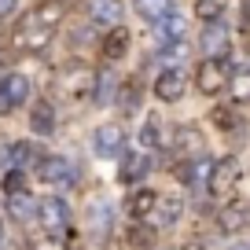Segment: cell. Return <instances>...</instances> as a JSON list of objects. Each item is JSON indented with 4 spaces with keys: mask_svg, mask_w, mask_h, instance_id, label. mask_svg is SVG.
I'll list each match as a JSON object with an SVG mask.
<instances>
[{
    "mask_svg": "<svg viewBox=\"0 0 250 250\" xmlns=\"http://www.w3.org/2000/svg\"><path fill=\"white\" fill-rule=\"evenodd\" d=\"M114 96H118V107L122 110H136L140 107V85H136V81L122 85V92H114Z\"/></svg>",
    "mask_w": 250,
    "mask_h": 250,
    "instance_id": "cb8c5ba5",
    "label": "cell"
},
{
    "mask_svg": "<svg viewBox=\"0 0 250 250\" xmlns=\"http://www.w3.org/2000/svg\"><path fill=\"white\" fill-rule=\"evenodd\" d=\"M129 243H133L136 250H151V247H155V228H147V225H136L133 232H129Z\"/></svg>",
    "mask_w": 250,
    "mask_h": 250,
    "instance_id": "4316f807",
    "label": "cell"
},
{
    "mask_svg": "<svg viewBox=\"0 0 250 250\" xmlns=\"http://www.w3.org/2000/svg\"><path fill=\"white\" fill-rule=\"evenodd\" d=\"M33 155H37V151H33L30 144H11V147H8V162H11V169H22V166L30 162Z\"/></svg>",
    "mask_w": 250,
    "mask_h": 250,
    "instance_id": "484cf974",
    "label": "cell"
},
{
    "mask_svg": "<svg viewBox=\"0 0 250 250\" xmlns=\"http://www.w3.org/2000/svg\"><path fill=\"white\" fill-rule=\"evenodd\" d=\"M92 147H96V155H103V158L122 155V151H125V133H122V125H100V129H96Z\"/></svg>",
    "mask_w": 250,
    "mask_h": 250,
    "instance_id": "9c48e42d",
    "label": "cell"
},
{
    "mask_svg": "<svg viewBox=\"0 0 250 250\" xmlns=\"http://www.w3.org/2000/svg\"><path fill=\"white\" fill-rule=\"evenodd\" d=\"M88 19H92L96 26H118L122 4H118V0H88Z\"/></svg>",
    "mask_w": 250,
    "mask_h": 250,
    "instance_id": "8fae6325",
    "label": "cell"
},
{
    "mask_svg": "<svg viewBox=\"0 0 250 250\" xmlns=\"http://www.w3.org/2000/svg\"><path fill=\"white\" fill-rule=\"evenodd\" d=\"M114 88H118L114 74H110V70H103L100 78H92V100H96V103H107V100H114Z\"/></svg>",
    "mask_w": 250,
    "mask_h": 250,
    "instance_id": "44dd1931",
    "label": "cell"
},
{
    "mask_svg": "<svg viewBox=\"0 0 250 250\" xmlns=\"http://www.w3.org/2000/svg\"><path fill=\"white\" fill-rule=\"evenodd\" d=\"M8 210H11V217H19V221H33L37 217V203H33V195L30 191H15V195H8Z\"/></svg>",
    "mask_w": 250,
    "mask_h": 250,
    "instance_id": "2e32d148",
    "label": "cell"
},
{
    "mask_svg": "<svg viewBox=\"0 0 250 250\" xmlns=\"http://www.w3.org/2000/svg\"><path fill=\"white\" fill-rule=\"evenodd\" d=\"M199 44H203V52H206V59H225L228 55V44H232V37H228V26L225 22H206V30H203V37H199Z\"/></svg>",
    "mask_w": 250,
    "mask_h": 250,
    "instance_id": "8992f818",
    "label": "cell"
},
{
    "mask_svg": "<svg viewBox=\"0 0 250 250\" xmlns=\"http://www.w3.org/2000/svg\"><path fill=\"white\" fill-rule=\"evenodd\" d=\"M22 188H26L22 169H8V177H4V191H8V195H15V191H22Z\"/></svg>",
    "mask_w": 250,
    "mask_h": 250,
    "instance_id": "f546056e",
    "label": "cell"
},
{
    "mask_svg": "<svg viewBox=\"0 0 250 250\" xmlns=\"http://www.w3.org/2000/svg\"><path fill=\"white\" fill-rule=\"evenodd\" d=\"M155 26V33H158V41H184V33H188V19L180 15V11H166L158 22H151Z\"/></svg>",
    "mask_w": 250,
    "mask_h": 250,
    "instance_id": "30bf717a",
    "label": "cell"
},
{
    "mask_svg": "<svg viewBox=\"0 0 250 250\" xmlns=\"http://www.w3.org/2000/svg\"><path fill=\"white\" fill-rule=\"evenodd\" d=\"M136 11H140V19H147V22H158L166 11H173V0H136Z\"/></svg>",
    "mask_w": 250,
    "mask_h": 250,
    "instance_id": "7402d4cb",
    "label": "cell"
},
{
    "mask_svg": "<svg viewBox=\"0 0 250 250\" xmlns=\"http://www.w3.org/2000/svg\"><path fill=\"white\" fill-rule=\"evenodd\" d=\"M30 250H62V247H59L55 239H41V243H33Z\"/></svg>",
    "mask_w": 250,
    "mask_h": 250,
    "instance_id": "1f68e13d",
    "label": "cell"
},
{
    "mask_svg": "<svg viewBox=\"0 0 250 250\" xmlns=\"http://www.w3.org/2000/svg\"><path fill=\"white\" fill-rule=\"evenodd\" d=\"M228 85H235V92H239V96H250V70L232 74V78H228Z\"/></svg>",
    "mask_w": 250,
    "mask_h": 250,
    "instance_id": "4dcf8cb0",
    "label": "cell"
},
{
    "mask_svg": "<svg viewBox=\"0 0 250 250\" xmlns=\"http://www.w3.org/2000/svg\"><path fill=\"white\" fill-rule=\"evenodd\" d=\"M184 41H162V48H158V59L169 62V66H177V59H184Z\"/></svg>",
    "mask_w": 250,
    "mask_h": 250,
    "instance_id": "d4e9b609",
    "label": "cell"
},
{
    "mask_svg": "<svg viewBox=\"0 0 250 250\" xmlns=\"http://www.w3.org/2000/svg\"><path fill=\"white\" fill-rule=\"evenodd\" d=\"M155 203H158L155 191H147V188H136L133 195H129V213H133V217H147V213L155 210Z\"/></svg>",
    "mask_w": 250,
    "mask_h": 250,
    "instance_id": "ac0fdd59",
    "label": "cell"
},
{
    "mask_svg": "<svg viewBox=\"0 0 250 250\" xmlns=\"http://www.w3.org/2000/svg\"><path fill=\"white\" fill-rule=\"evenodd\" d=\"M228 250H250V243H232Z\"/></svg>",
    "mask_w": 250,
    "mask_h": 250,
    "instance_id": "836d02e7",
    "label": "cell"
},
{
    "mask_svg": "<svg viewBox=\"0 0 250 250\" xmlns=\"http://www.w3.org/2000/svg\"><path fill=\"white\" fill-rule=\"evenodd\" d=\"M184 250H203V243H188V247Z\"/></svg>",
    "mask_w": 250,
    "mask_h": 250,
    "instance_id": "e575fe53",
    "label": "cell"
},
{
    "mask_svg": "<svg viewBox=\"0 0 250 250\" xmlns=\"http://www.w3.org/2000/svg\"><path fill=\"white\" fill-rule=\"evenodd\" d=\"M147 173H151V158L147 155H129L118 177H122V184H136V180H144Z\"/></svg>",
    "mask_w": 250,
    "mask_h": 250,
    "instance_id": "5bb4252c",
    "label": "cell"
},
{
    "mask_svg": "<svg viewBox=\"0 0 250 250\" xmlns=\"http://www.w3.org/2000/svg\"><path fill=\"white\" fill-rule=\"evenodd\" d=\"M155 210H158V221L169 228V225H177V221H180V213H184V203H180L177 195H166V199H158V203H155Z\"/></svg>",
    "mask_w": 250,
    "mask_h": 250,
    "instance_id": "ffe728a7",
    "label": "cell"
},
{
    "mask_svg": "<svg viewBox=\"0 0 250 250\" xmlns=\"http://www.w3.org/2000/svg\"><path fill=\"white\" fill-rule=\"evenodd\" d=\"M15 4H19V0H0V15H11V11H15Z\"/></svg>",
    "mask_w": 250,
    "mask_h": 250,
    "instance_id": "d6a6232c",
    "label": "cell"
},
{
    "mask_svg": "<svg viewBox=\"0 0 250 250\" xmlns=\"http://www.w3.org/2000/svg\"><path fill=\"white\" fill-rule=\"evenodd\" d=\"M247 221H250V206L235 203V206H228V210L217 217V225H221V232H235V228H243Z\"/></svg>",
    "mask_w": 250,
    "mask_h": 250,
    "instance_id": "d6986e66",
    "label": "cell"
},
{
    "mask_svg": "<svg viewBox=\"0 0 250 250\" xmlns=\"http://www.w3.org/2000/svg\"><path fill=\"white\" fill-rule=\"evenodd\" d=\"M30 129H33L37 136H48V133L55 129V110H52V103H48V100L37 103V107L30 110Z\"/></svg>",
    "mask_w": 250,
    "mask_h": 250,
    "instance_id": "9a60e30c",
    "label": "cell"
},
{
    "mask_svg": "<svg viewBox=\"0 0 250 250\" xmlns=\"http://www.w3.org/2000/svg\"><path fill=\"white\" fill-rule=\"evenodd\" d=\"M184 92H188V74L180 70V66H166V70L155 78V96H158L162 103L184 100Z\"/></svg>",
    "mask_w": 250,
    "mask_h": 250,
    "instance_id": "5b68a950",
    "label": "cell"
},
{
    "mask_svg": "<svg viewBox=\"0 0 250 250\" xmlns=\"http://www.w3.org/2000/svg\"><path fill=\"white\" fill-rule=\"evenodd\" d=\"M41 177L48 184H74L78 180V166L62 155H48V158H41Z\"/></svg>",
    "mask_w": 250,
    "mask_h": 250,
    "instance_id": "52a82bcc",
    "label": "cell"
},
{
    "mask_svg": "<svg viewBox=\"0 0 250 250\" xmlns=\"http://www.w3.org/2000/svg\"><path fill=\"white\" fill-rule=\"evenodd\" d=\"M140 144L144 147H162V122H158V118H147V122H144Z\"/></svg>",
    "mask_w": 250,
    "mask_h": 250,
    "instance_id": "603a6c76",
    "label": "cell"
},
{
    "mask_svg": "<svg viewBox=\"0 0 250 250\" xmlns=\"http://www.w3.org/2000/svg\"><path fill=\"white\" fill-rule=\"evenodd\" d=\"M59 15H62V8L55 4V0H52V4H37V8L26 15L22 30L15 33V44L19 48H30V52L44 48L48 37H52V30H55V22H59Z\"/></svg>",
    "mask_w": 250,
    "mask_h": 250,
    "instance_id": "6da1fadb",
    "label": "cell"
},
{
    "mask_svg": "<svg viewBox=\"0 0 250 250\" xmlns=\"http://www.w3.org/2000/svg\"><path fill=\"white\" fill-rule=\"evenodd\" d=\"M30 100V78L26 74H4L0 78V114L22 107Z\"/></svg>",
    "mask_w": 250,
    "mask_h": 250,
    "instance_id": "7a4b0ae2",
    "label": "cell"
},
{
    "mask_svg": "<svg viewBox=\"0 0 250 250\" xmlns=\"http://www.w3.org/2000/svg\"><path fill=\"white\" fill-rule=\"evenodd\" d=\"M221 11H225V4H221V0H199V4H195V15L206 19V22L221 19Z\"/></svg>",
    "mask_w": 250,
    "mask_h": 250,
    "instance_id": "f1b7e54d",
    "label": "cell"
},
{
    "mask_svg": "<svg viewBox=\"0 0 250 250\" xmlns=\"http://www.w3.org/2000/svg\"><path fill=\"white\" fill-rule=\"evenodd\" d=\"M125 52H129V30L110 26V33L103 37V55H107V59H122Z\"/></svg>",
    "mask_w": 250,
    "mask_h": 250,
    "instance_id": "e0dca14e",
    "label": "cell"
},
{
    "mask_svg": "<svg viewBox=\"0 0 250 250\" xmlns=\"http://www.w3.org/2000/svg\"><path fill=\"white\" fill-rule=\"evenodd\" d=\"M177 147L188 151V155H195V151L203 147V144H199V133H195V129H188V125H184V129H177Z\"/></svg>",
    "mask_w": 250,
    "mask_h": 250,
    "instance_id": "83f0119b",
    "label": "cell"
},
{
    "mask_svg": "<svg viewBox=\"0 0 250 250\" xmlns=\"http://www.w3.org/2000/svg\"><path fill=\"white\" fill-rule=\"evenodd\" d=\"M37 213H41V221H44V228H48L52 235H62V232H66V225H70L66 203H62V199H55V195H48L44 203L37 206Z\"/></svg>",
    "mask_w": 250,
    "mask_h": 250,
    "instance_id": "ba28073f",
    "label": "cell"
},
{
    "mask_svg": "<svg viewBox=\"0 0 250 250\" xmlns=\"http://www.w3.org/2000/svg\"><path fill=\"white\" fill-rule=\"evenodd\" d=\"M88 225H92L96 235H107L110 225H114V206H110L107 199H96V203L88 206Z\"/></svg>",
    "mask_w": 250,
    "mask_h": 250,
    "instance_id": "4fadbf2b",
    "label": "cell"
},
{
    "mask_svg": "<svg viewBox=\"0 0 250 250\" xmlns=\"http://www.w3.org/2000/svg\"><path fill=\"white\" fill-rule=\"evenodd\" d=\"M235 184H239V162L235 158H221V162L210 166V177H206V191L210 195H228Z\"/></svg>",
    "mask_w": 250,
    "mask_h": 250,
    "instance_id": "3957f363",
    "label": "cell"
},
{
    "mask_svg": "<svg viewBox=\"0 0 250 250\" xmlns=\"http://www.w3.org/2000/svg\"><path fill=\"white\" fill-rule=\"evenodd\" d=\"M199 88H203L206 96H217L228 88V78H232V70H228L225 59H203V66H199Z\"/></svg>",
    "mask_w": 250,
    "mask_h": 250,
    "instance_id": "277c9868",
    "label": "cell"
},
{
    "mask_svg": "<svg viewBox=\"0 0 250 250\" xmlns=\"http://www.w3.org/2000/svg\"><path fill=\"white\" fill-rule=\"evenodd\" d=\"M62 88H66L70 100H85V96H92V74L85 66H78V70H70L62 78Z\"/></svg>",
    "mask_w": 250,
    "mask_h": 250,
    "instance_id": "7c38bea8",
    "label": "cell"
}]
</instances>
